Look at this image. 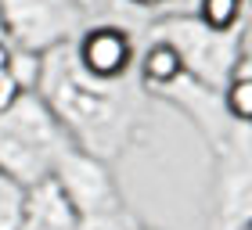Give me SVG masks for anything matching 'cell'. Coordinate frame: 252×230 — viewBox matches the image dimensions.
<instances>
[{"label": "cell", "instance_id": "6da1fadb", "mask_svg": "<svg viewBox=\"0 0 252 230\" xmlns=\"http://www.w3.org/2000/svg\"><path fill=\"white\" fill-rule=\"evenodd\" d=\"M54 112L26 90L0 112V169L18 180H36L54 158Z\"/></svg>", "mask_w": 252, "mask_h": 230}, {"label": "cell", "instance_id": "7a4b0ae2", "mask_svg": "<svg viewBox=\"0 0 252 230\" xmlns=\"http://www.w3.org/2000/svg\"><path fill=\"white\" fill-rule=\"evenodd\" d=\"M158 29H162L158 36L177 43V51L184 54L188 76H194L198 83L213 86V90H223L231 83V76L238 72V65H242V40H238V32H216L198 15L169 18Z\"/></svg>", "mask_w": 252, "mask_h": 230}, {"label": "cell", "instance_id": "3957f363", "mask_svg": "<svg viewBox=\"0 0 252 230\" xmlns=\"http://www.w3.org/2000/svg\"><path fill=\"white\" fill-rule=\"evenodd\" d=\"M76 61L94 79L116 83L133 61V43L126 36V29H119V26H94L83 40H79Z\"/></svg>", "mask_w": 252, "mask_h": 230}, {"label": "cell", "instance_id": "277c9868", "mask_svg": "<svg viewBox=\"0 0 252 230\" xmlns=\"http://www.w3.org/2000/svg\"><path fill=\"white\" fill-rule=\"evenodd\" d=\"M58 172H62L58 183L65 187V194L72 198L76 209H83L87 216L112 212V183L94 158L65 151V155H58Z\"/></svg>", "mask_w": 252, "mask_h": 230}, {"label": "cell", "instance_id": "5b68a950", "mask_svg": "<svg viewBox=\"0 0 252 230\" xmlns=\"http://www.w3.org/2000/svg\"><path fill=\"white\" fill-rule=\"evenodd\" d=\"M188 76V65H184V54L177 51V43H169L158 36L152 47L144 51L141 58V79L148 86H155V90H166V86H173L177 79H184Z\"/></svg>", "mask_w": 252, "mask_h": 230}, {"label": "cell", "instance_id": "8992f818", "mask_svg": "<svg viewBox=\"0 0 252 230\" xmlns=\"http://www.w3.org/2000/svg\"><path fill=\"white\" fill-rule=\"evenodd\" d=\"M223 108L238 126H252V68L238 65L231 83L223 86Z\"/></svg>", "mask_w": 252, "mask_h": 230}, {"label": "cell", "instance_id": "52a82bcc", "mask_svg": "<svg viewBox=\"0 0 252 230\" xmlns=\"http://www.w3.org/2000/svg\"><path fill=\"white\" fill-rule=\"evenodd\" d=\"M242 7H245V0H198L194 15L216 32H234L238 22H242Z\"/></svg>", "mask_w": 252, "mask_h": 230}, {"label": "cell", "instance_id": "ba28073f", "mask_svg": "<svg viewBox=\"0 0 252 230\" xmlns=\"http://www.w3.org/2000/svg\"><path fill=\"white\" fill-rule=\"evenodd\" d=\"M11 54H15V51H11L7 43H0V72H7V65H11Z\"/></svg>", "mask_w": 252, "mask_h": 230}, {"label": "cell", "instance_id": "9c48e42d", "mask_svg": "<svg viewBox=\"0 0 252 230\" xmlns=\"http://www.w3.org/2000/svg\"><path fill=\"white\" fill-rule=\"evenodd\" d=\"M130 4H133V7H144V11H148V7H162V4H169V0H130Z\"/></svg>", "mask_w": 252, "mask_h": 230}, {"label": "cell", "instance_id": "30bf717a", "mask_svg": "<svg viewBox=\"0 0 252 230\" xmlns=\"http://www.w3.org/2000/svg\"><path fill=\"white\" fill-rule=\"evenodd\" d=\"M249 230H252V227H249Z\"/></svg>", "mask_w": 252, "mask_h": 230}]
</instances>
